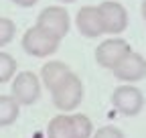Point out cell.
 I'll list each match as a JSON object with an SVG mask.
<instances>
[{
  "label": "cell",
  "instance_id": "obj_13",
  "mask_svg": "<svg viewBox=\"0 0 146 138\" xmlns=\"http://www.w3.org/2000/svg\"><path fill=\"white\" fill-rule=\"evenodd\" d=\"M16 73V61L12 55L0 51V83H6L14 77Z\"/></svg>",
  "mask_w": 146,
  "mask_h": 138
},
{
  "label": "cell",
  "instance_id": "obj_8",
  "mask_svg": "<svg viewBox=\"0 0 146 138\" xmlns=\"http://www.w3.org/2000/svg\"><path fill=\"white\" fill-rule=\"evenodd\" d=\"M100 16H102V25H104V33L110 34H118L128 27V12L120 2H102L98 6Z\"/></svg>",
  "mask_w": 146,
  "mask_h": 138
},
{
  "label": "cell",
  "instance_id": "obj_6",
  "mask_svg": "<svg viewBox=\"0 0 146 138\" xmlns=\"http://www.w3.org/2000/svg\"><path fill=\"white\" fill-rule=\"evenodd\" d=\"M112 106L122 116H136L144 106V96L134 85H120L112 94Z\"/></svg>",
  "mask_w": 146,
  "mask_h": 138
},
{
  "label": "cell",
  "instance_id": "obj_2",
  "mask_svg": "<svg viewBox=\"0 0 146 138\" xmlns=\"http://www.w3.org/2000/svg\"><path fill=\"white\" fill-rule=\"evenodd\" d=\"M53 104L63 112L75 110L83 100V83L75 73H67L55 88L51 90Z\"/></svg>",
  "mask_w": 146,
  "mask_h": 138
},
{
  "label": "cell",
  "instance_id": "obj_1",
  "mask_svg": "<svg viewBox=\"0 0 146 138\" xmlns=\"http://www.w3.org/2000/svg\"><path fill=\"white\" fill-rule=\"evenodd\" d=\"M91 120L83 114H59L47 126V138H89Z\"/></svg>",
  "mask_w": 146,
  "mask_h": 138
},
{
  "label": "cell",
  "instance_id": "obj_4",
  "mask_svg": "<svg viewBox=\"0 0 146 138\" xmlns=\"http://www.w3.org/2000/svg\"><path fill=\"white\" fill-rule=\"evenodd\" d=\"M12 98L21 106H33L41 98V81L33 71L16 73V77L12 79Z\"/></svg>",
  "mask_w": 146,
  "mask_h": 138
},
{
  "label": "cell",
  "instance_id": "obj_5",
  "mask_svg": "<svg viewBox=\"0 0 146 138\" xmlns=\"http://www.w3.org/2000/svg\"><path fill=\"white\" fill-rule=\"evenodd\" d=\"M35 27L51 33L57 39H63L69 33V14L63 6H47L45 10H41Z\"/></svg>",
  "mask_w": 146,
  "mask_h": 138
},
{
  "label": "cell",
  "instance_id": "obj_16",
  "mask_svg": "<svg viewBox=\"0 0 146 138\" xmlns=\"http://www.w3.org/2000/svg\"><path fill=\"white\" fill-rule=\"evenodd\" d=\"M14 4H18V6H25V8H29V6H35L39 0H12Z\"/></svg>",
  "mask_w": 146,
  "mask_h": 138
},
{
  "label": "cell",
  "instance_id": "obj_7",
  "mask_svg": "<svg viewBox=\"0 0 146 138\" xmlns=\"http://www.w3.org/2000/svg\"><path fill=\"white\" fill-rule=\"evenodd\" d=\"M128 53H130V45L124 39H108L96 49V61L98 65L106 69H114Z\"/></svg>",
  "mask_w": 146,
  "mask_h": 138
},
{
  "label": "cell",
  "instance_id": "obj_11",
  "mask_svg": "<svg viewBox=\"0 0 146 138\" xmlns=\"http://www.w3.org/2000/svg\"><path fill=\"white\" fill-rule=\"evenodd\" d=\"M67 73H71V69H69L65 63H61V61H49V63L43 65V69H41V79H43V83H45V88L51 92Z\"/></svg>",
  "mask_w": 146,
  "mask_h": 138
},
{
  "label": "cell",
  "instance_id": "obj_15",
  "mask_svg": "<svg viewBox=\"0 0 146 138\" xmlns=\"http://www.w3.org/2000/svg\"><path fill=\"white\" fill-rule=\"evenodd\" d=\"M94 138H126L124 132L116 126H102L100 130H96Z\"/></svg>",
  "mask_w": 146,
  "mask_h": 138
},
{
  "label": "cell",
  "instance_id": "obj_3",
  "mask_svg": "<svg viewBox=\"0 0 146 138\" xmlns=\"http://www.w3.org/2000/svg\"><path fill=\"white\" fill-rule=\"evenodd\" d=\"M59 45H61V39L53 37L51 33L39 27H33L23 34V49L33 57H47L55 53L59 49Z\"/></svg>",
  "mask_w": 146,
  "mask_h": 138
},
{
  "label": "cell",
  "instance_id": "obj_17",
  "mask_svg": "<svg viewBox=\"0 0 146 138\" xmlns=\"http://www.w3.org/2000/svg\"><path fill=\"white\" fill-rule=\"evenodd\" d=\"M142 16H144V21H146V0L142 2Z\"/></svg>",
  "mask_w": 146,
  "mask_h": 138
},
{
  "label": "cell",
  "instance_id": "obj_9",
  "mask_svg": "<svg viewBox=\"0 0 146 138\" xmlns=\"http://www.w3.org/2000/svg\"><path fill=\"white\" fill-rule=\"evenodd\" d=\"M114 75L122 81H140L146 77V59L140 53L130 51L114 69Z\"/></svg>",
  "mask_w": 146,
  "mask_h": 138
},
{
  "label": "cell",
  "instance_id": "obj_14",
  "mask_svg": "<svg viewBox=\"0 0 146 138\" xmlns=\"http://www.w3.org/2000/svg\"><path fill=\"white\" fill-rule=\"evenodd\" d=\"M14 33H16V25H14L10 19L0 16V47L8 45V43L14 39Z\"/></svg>",
  "mask_w": 146,
  "mask_h": 138
},
{
  "label": "cell",
  "instance_id": "obj_18",
  "mask_svg": "<svg viewBox=\"0 0 146 138\" xmlns=\"http://www.w3.org/2000/svg\"><path fill=\"white\" fill-rule=\"evenodd\" d=\"M61 2H75V0H61Z\"/></svg>",
  "mask_w": 146,
  "mask_h": 138
},
{
  "label": "cell",
  "instance_id": "obj_10",
  "mask_svg": "<svg viewBox=\"0 0 146 138\" xmlns=\"http://www.w3.org/2000/svg\"><path fill=\"white\" fill-rule=\"evenodd\" d=\"M75 25H77L79 33L87 39L104 34V25H102V16H100L98 6H81L75 16Z\"/></svg>",
  "mask_w": 146,
  "mask_h": 138
},
{
  "label": "cell",
  "instance_id": "obj_12",
  "mask_svg": "<svg viewBox=\"0 0 146 138\" xmlns=\"http://www.w3.org/2000/svg\"><path fill=\"white\" fill-rule=\"evenodd\" d=\"M18 104L12 96H0V126H10L18 118Z\"/></svg>",
  "mask_w": 146,
  "mask_h": 138
}]
</instances>
